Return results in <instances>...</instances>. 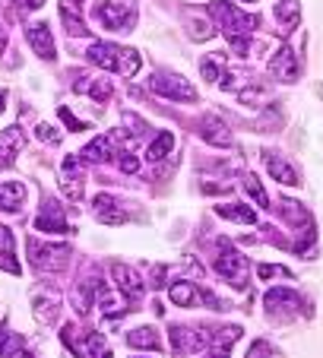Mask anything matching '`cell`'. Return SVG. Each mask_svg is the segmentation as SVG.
Wrapping results in <instances>:
<instances>
[{
    "label": "cell",
    "mask_w": 323,
    "mask_h": 358,
    "mask_svg": "<svg viewBox=\"0 0 323 358\" xmlns=\"http://www.w3.org/2000/svg\"><path fill=\"white\" fill-rule=\"evenodd\" d=\"M206 13L215 26L222 29V35L231 41V45L241 38H250V32L260 26V16L241 13V10H238L235 3H229V0H213V3H206Z\"/></svg>",
    "instance_id": "obj_1"
},
{
    "label": "cell",
    "mask_w": 323,
    "mask_h": 358,
    "mask_svg": "<svg viewBox=\"0 0 323 358\" xmlns=\"http://www.w3.org/2000/svg\"><path fill=\"white\" fill-rule=\"evenodd\" d=\"M86 57L101 70H111V73H121V76H136V70L143 67L140 55L134 48H117L111 41H92L86 48Z\"/></svg>",
    "instance_id": "obj_2"
},
{
    "label": "cell",
    "mask_w": 323,
    "mask_h": 358,
    "mask_svg": "<svg viewBox=\"0 0 323 358\" xmlns=\"http://www.w3.org/2000/svg\"><path fill=\"white\" fill-rule=\"evenodd\" d=\"M61 339L67 343V349H73L80 358H111V345H108L105 333H99V330H89V333H82V339H76V327L67 324Z\"/></svg>",
    "instance_id": "obj_3"
},
{
    "label": "cell",
    "mask_w": 323,
    "mask_h": 358,
    "mask_svg": "<svg viewBox=\"0 0 323 358\" xmlns=\"http://www.w3.org/2000/svg\"><path fill=\"white\" fill-rule=\"evenodd\" d=\"M70 248L67 244H41L35 238H29V260L38 273H61L67 266Z\"/></svg>",
    "instance_id": "obj_4"
},
{
    "label": "cell",
    "mask_w": 323,
    "mask_h": 358,
    "mask_svg": "<svg viewBox=\"0 0 323 358\" xmlns=\"http://www.w3.org/2000/svg\"><path fill=\"white\" fill-rule=\"evenodd\" d=\"M101 26L115 29V32H130L136 22V3L134 0H105L99 10H95Z\"/></svg>",
    "instance_id": "obj_5"
},
{
    "label": "cell",
    "mask_w": 323,
    "mask_h": 358,
    "mask_svg": "<svg viewBox=\"0 0 323 358\" xmlns=\"http://www.w3.org/2000/svg\"><path fill=\"white\" fill-rule=\"evenodd\" d=\"M149 89L162 99H175V101H194L196 99V89L190 86L184 76L171 73V70H159V73L149 76Z\"/></svg>",
    "instance_id": "obj_6"
},
{
    "label": "cell",
    "mask_w": 323,
    "mask_h": 358,
    "mask_svg": "<svg viewBox=\"0 0 323 358\" xmlns=\"http://www.w3.org/2000/svg\"><path fill=\"white\" fill-rule=\"evenodd\" d=\"M213 270L219 273V276L229 279L235 289H244V285H247V270H250V264H247V257H241L238 250H231L229 244H225V250L213 260Z\"/></svg>",
    "instance_id": "obj_7"
},
{
    "label": "cell",
    "mask_w": 323,
    "mask_h": 358,
    "mask_svg": "<svg viewBox=\"0 0 323 358\" xmlns=\"http://www.w3.org/2000/svg\"><path fill=\"white\" fill-rule=\"evenodd\" d=\"M266 70H269V76H276L279 83H295L298 76H301V61H298V55L285 45L273 55V61H269Z\"/></svg>",
    "instance_id": "obj_8"
},
{
    "label": "cell",
    "mask_w": 323,
    "mask_h": 358,
    "mask_svg": "<svg viewBox=\"0 0 323 358\" xmlns=\"http://www.w3.org/2000/svg\"><path fill=\"white\" fill-rule=\"evenodd\" d=\"M298 295L295 292H289L285 285H279V289H269L266 295H263V308H266V314L269 317H292L295 314V308H298Z\"/></svg>",
    "instance_id": "obj_9"
},
{
    "label": "cell",
    "mask_w": 323,
    "mask_h": 358,
    "mask_svg": "<svg viewBox=\"0 0 323 358\" xmlns=\"http://www.w3.org/2000/svg\"><path fill=\"white\" fill-rule=\"evenodd\" d=\"M168 339H171V349H175V355H194V352H200L213 336H209V333L187 330V327H171Z\"/></svg>",
    "instance_id": "obj_10"
},
{
    "label": "cell",
    "mask_w": 323,
    "mask_h": 358,
    "mask_svg": "<svg viewBox=\"0 0 323 358\" xmlns=\"http://www.w3.org/2000/svg\"><path fill=\"white\" fill-rule=\"evenodd\" d=\"M111 273H115L121 292L127 295V301L130 304H140L143 301V292H146V282H143L140 273H136L134 266H127V264H115V266H111Z\"/></svg>",
    "instance_id": "obj_11"
},
{
    "label": "cell",
    "mask_w": 323,
    "mask_h": 358,
    "mask_svg": "<svg viewBox=\"0 0 323 358\" xmlns=\"http://www.w3.org/2000/svg\"><path fill=\"white\" fill-rule=\"evenodd\" d=\"M22 146H26V134H22L20 124L0 130V169H10L22 152Z\"/></svg>",
    "instance_id": "obj_12"
},
{
    "label": "cell",
    "mask_w": 323,
    "mask_h": 358,
    "mask_svg": "<svg viewBox=\"0 0 323 358\" xmlns=\"http://www.w3.org/2000/svg\"><path fill=\"white\" fill-rule=\"evenodd\" d=\"M196 127H200V136H203V140L213 143V146H231V143H235V136H231V130L222 124V117L203 115Z\"/></svg>",
    "instance_id": "obj_13"
},
{
    "label": "cell",
    "mask_w": 323,
    "mask_h": 358,
    "mask_svg": "<svg viewBox=\"0 0 323 358\" xmlns=\"http://www.w3.org/2000/svg\"><path fill=\"white\" fill-rule=\"evenodd\" d=\"M35 229H38V231H51V235H61V231H70V229H67V222H64L61 206H57L54 200H45L41 213L35 216Z\"/></svg>",
    "instance_id": "obj_14"
},
{
    "label": "cell",
    "mask_w": 323,
    "mask_h": 358,
    "mask_svg": "<svg viewBox=\"0 0 323 358\" xmlns=\"http://www.w3.org/2000/svg\"><path fill=\"white\" fill-rule=\"evenodd\" d=\"M263 162H266V171H269V178L273 181H279V184H289V187H298V171L292 169L289 162H285L279 152H263Z\"/></svg>",
    "instance_id": "obj_15"
},
{
    "label": "cell",
    "mask_w": 323,
    "mask_h": 358,
    "mask_svg": "<svg viewBox=\"0 0 323 358\" xmlns=\"http://www.w3.org/2000/svg\"><path fill=\"white\" fill-rule=\"evenodd\" d=\"M26 38H29V45L35 48V55L41 57V61H54V38H51V29L45 26V22H35V26H29V32H26Z\"/></svg>",
    "instance_id": "obj_16"
},
{
    "label": "cell",
    "mask_w": 323,
    "mask_h": 358,
    "mask_svg": "<svg viewBox=\"0 0 323 358\" xmlns=\"http://www.w3.org/2000/svg\"><path fill=\"white\" fill-rule=\"evenodd\" d=\"M238 336H241V327H225V330L213 333L209 349H206V358H229L231 355V345H235Z\"/></svg>",
    "instance_id": "obj_17"
},
{
    "label": "cell",
    "mask_w": 323,
    "mask_h": 358,
    "mask_svg": "<svg viewBox=\"0 0 323 358\" xmlns=\"http://www.w3.org/2000/svg\"><path fill=\"white\" fill-rule=\"evenodd\" d=\"M32 308H35V317L41 324H54L57 314H61V295H54V292H38L32 298Z\"/></svg>",
    "instance_id": "obj_18"
},
{
    "label": "cell",
    "mask_w": 323,
    "mask_h": 358,
    "mask_svg": "<svg viewBox=\"0 0 323 358\" xmlns=\"http://www.w3.org/2000/svg\"><path fill=\"white\" fill-rule=\"evenodd\" d=\"M168 295L178 308H194L196 301H203V292L196 289V282H187V279H178V282L168 285Z\"/></svg>",
    "instance_id": "obj_19"
},
{
    "label": "cell",
    "mask_w": 323,
    "mask_h": 358,
    "mask_svg": "<svg viewBox=\"0 0 323 358\" xmlns=\"http://www.w3.org/2000/svg\"><path fill=\"white\" fill-rule=\"evenodd\" d=\"M26 203V184L22 181H3L0 184V210L16 213Z\"/></svg>",
    "instance_id": "obj_20"
},
{
    "label": "cell",
    "mask_w": 323,
    "mask_h": 358,
    "mask_svg": "<svg viewBox=\"0 0 323 358\" xmlns=\"http://www.w3.org/2000/svg\"><path fill=\"white\" fill-rule=\"evenodd\" d=\"M95 216H99V222H105V225H121V222H127V213L117 210V203L111 200L108 194H99V196H95Z\"/></svg>",
    "instance_id": "obj_21"
},
{
    "label": "cell",
    "mask_w": 323,
    "mask_h": 358,
    "mask_svg": "<svg viewBox=\"0 0 323 358\" xmlns=\"http://www.w3.org/2000/svg\"><path fill=\"white\" fill-rule=\"evenodd\" d=\"M61 20L70 35L86 32V20H82V3L80 0H61Z\"/></svg>",
    "instance_id": "obj_22"
},
{
    "label": "cell",
    "mask_w": 323,
    "mask_h": 358,
    "mask_svg": "<svg viewBox=\"0 0 323 358\" xmlns=\"http://www.w3.org/2000/svg\"><path fill=\"white\" fill-rule=\"evenodd\" d=\"M0 270L20 276V260H16V250H13V231L7 225H0Z\"/></svg>",
    "instance_id": "obj_23"
},
{
    "label": "cell",
    "mask_w": 323,
    "mask_h": 358,
    "mask_svg": "<svg viewBox=\"0 0 323 358\" xmlns=\"http://www.w3.org/2000/svg\"><path fill=\"white\" fill-rule=\"evenodd\" d=\"M111 149H115V143H111V136H108V134H101V136H95V140L89 143L86 149H82V152H80V159H82V162H95V165H99V162H105V159L111 156Z\"/></svg>",
    "instance_id": "obj_24"
},
{
    "label": "cell",
    "mask_w": 323,
    "mask_h": 358,
    "mask_svg": "<svg viewBox=\"0 0 323 358\" xmlns=\"http://www.w3.org/2000/svg\"><path fill=\"white\" fill-rule=\"evenodd\" d=\"M99 308L105 317H121L127 311V295H115V292H108L105 285H99Z\"/></svg>",
    "instance_id": "obj_25"
},
{
    "label": "cell",
    "mask_w": 323,
    "mask_h": 358,
    "mask_svg": "<svg viewBox=\"0 0 323 358\" xmlns=\"http://www.w3.org/2000/svg\"><path fill=\"white\" fill-rule=\"evenodd\" d=\"M215 213H219L222 219H231V222H241V225H254L257 222V213L247 210L244 203H219Z\"/></svg>",
    "instance_id": "obj_26"
},
{
    "label": "cell",
    "mask_w": 323,
    "mask_h": 358,
    "mask_svg": "<svg viewBox=\"0 0 323 358\" xmlns=\"http://www.w3.org/2000/svg\"><path fill=\"white\" fill-rule=\"evenodd\" d=\"M127 345H130V349L155 352V349H162V339H159V333H155L152 327H140V330H130L127 333Z\"/></svg>",
    "instance_id": "obj_27"
},
{
    "label": "cell",
    "mask_w": 323,
    "mask_h": 358,
    "mask_svg": "<svg viewBox=\"0 0 323 358\" xmlns=\"http://www.w3.org/2000/svg\"><path fill=\"white\" fill-rule=\"evenodd\" d=\"M276 20H279V26H282V32H292V29L301 22V7H298V0H279Z\"/></svg>",
    "instance_id": "obj_28"
},
{
    "label": "cell",
    "mask_w": 323,
    "mask_h": 358,
    "mask_svg": "<svg viewBox=\"0 0 323 358\" xmlns=\"http://www.w3.org/2000/svg\"><path fill=\"white\" fill-rule=\"evenodd\" d=\"M279 213L289 225H310V213L295 200H279Z\"/></svg>",
    "instance_id": "obj_29"
},
{
    "label": "cell",
    "mask_w": 323,
    "mask_h": 358,
    "mask_svg": "<svg viewBox=\"0 0 323 358\" xmlns=\"http://www.w3.org/2000/svg\"><path fill=\"white\" fill-rule=\"evenodd\" d=\"M171 149H175V134H168V130H165V134L155 136L152 146L146 149V159H149V162H162V159L168 156Z\"/></svg>",
    "instance_id": "obj_30"
},
{
    "label": "cell",
    "mask_w": 323,
    "mask_h": 358,
    "mask_svg": "<svg viewBox=\"0 0 323 358\" xmlns=\"http://www.w3.org/2000/svg\"><path fill=\"white\" fill-rule=\"evenodd\" d=\"M99 279L95 282H76V289H73V304H76V311L80 314H86L89 308H92V289H99Z\"/></svg>",
    "instance_id": "obj_31"
},
{
    "label": "cell",
    "mask_w": 323,
    "mask_h": 358,
    "mask_svg": "<svg viewBox=\"0 0 323 358\" xmlns=\"http://www.w3.org/2000/svg\"><path fill=\"white\" fill-rule=\"evenodd\" d=\"M200 73H203V80H209V83L222 80V55L203 57V61H200Z\"/></svg>",
    "instance_id": "obj_32"
},
{
    "label": "cell",
    "mask_w": 323,
    "mask_h": 358,
    "mask_svg": "<svg viewBox=\"0 0 323 358\" xmlns=\"http://www.w3.org/2000/svg\"><path fill=\"white\" fill-rule=\"evenodd\" d=\"M121 121H124V127H127V134H130V136H143V134L149 130V127H146V121H143V117H136L134 111H124Z\"/></svg>",
    "instance_id": "obj_33"
},
{
    "label": "cell",
    "mask_w": 323,
    "mask_h": 358,
    "mask_svg": "<svg viewBox=\"0 0 323 358\" xmlns=\"http://www.w3.org/2000/svg\"><path fill=\"white\" fill-rule=\"evenodd\" d=\"M244 187H247V190H250V196H254V200H257V203H260V206H266V203H269L266 190H263V184H260V181H257V178H254V175H247V178H244Z\"/></svg>",
    "instance_id": "obj_34"
},
{
    "label": "cell",
    "mask_w": 323,
    "mask_h": 358,
    "mask_svg": "<svg viewBox=\"0 0 323 358\" xmlns=\"http://www.w3.org/2000/svg\"><path fill=\"white\" fill-rule=\"evenodd\" d=\"M187 29H190V38H194V41H206L209 35H213V26H209V22H203V20H190Z\"/></svg>",
    "instance_id": "obj_35"
},
{
    "label": "cell",
    "mask_w": 323,
    "mask_h": 358,
    "mask_svg": "<svg viewBox=\"0 0 323 358\" xmlns=\"http://www.w3.org/2000/svg\"><path fill=\"white\" fill-rule=\"evenodd\" d=\"M257 276H260L263 282H266V279H273V276H285V279H289L292 273H289V266H273V264H260V266H257Z\"/></svg>",
    "instance_id": "obj_36"
},
{
    "label": "cell",
    "mask_w": 323,
    "mask_h": 358,
    "mask_svg": "<svg viewBox=\"0 0 323 358\" xmlns=\"http://www.w3.org/2000/svg\"><path fill=\"white\" fill-rule=\"evenodd\" d=\"M247 358H276V349H273V345H269L266 339H257V343L250 345Z\"/></svg>",
    "instance_id": "obj_37"
},
{
    "label": "cell",
    "mask_w": 323,
    "mask_h": 358,
    "mask_svg": "<svg viewBox=\"0 0 323 358\" xmlns=\"http://www.w3.org/2000/svg\"><path fill=\"white\" fill-rule=\"evenodd\" d=\"M86 92L92 95L95 101H105L108 95H111V80H99V83H95V86H92V83H89V89H86Z\"/></svg>",
    "instance_id": "obj_38"
},
{
    "label": "cell",
    "mask_w": 323,
    "mask_h": 358,
    "mask_svg": "<svg viewBox=\"0 0 323 358\" xmlns=\"http://www.w3.org/2000/svg\"><path fill=\"white\" fill-rule=\"evenodd\" d=\"M238 99H241L244 105H254V101H263V99H266V92H263V86H254V89H238Z\"/></svg>",
    "instance_id": "obj_39"
},
{
    "label": "cell",
    "mask_w": 323,
    "mask_h": 358,
    "mask_svg": "<svg viewBox=\"0 0 323 358\" xmlns=\"http://www.w3.org/2000/svg\"><path fill=\"white\" fill-rule=\"evenodd\" d=\"M117 165H121V171H127V175H136V171H140V159H136L134 152H121V156H117Z\"/></svg>",
    "instance_id": "obj_40"
},
{
    "label": "cell",
    "mask_w": 323,
    "mask_h": 358,
    "mask_svg": "<svg viewBox=\"0 0 323 358\" xmlns=\"http://www.w3.org/2000/svg\"><path fill=\"white\" fill-rule=\"evenodd\" d=\"M165 279H168V270H165L162 264H155L152 273H149V285H152V289H162V285H165Z\"/></svg>",
    "instance_id": "obj_41"
},
{
    "label": "cell",
    "mask_w": 323,
    "mask_h": 358,
    "mask_svg": "<svg viewBox=\"0 0 323 358\" xmlns=\"http://www.w3.org/2000/svg\"><path fill=\"white\" fill-rule=\"evenodd\" d=\"M61 121H64V124H67V127H70V130H73V134H80V130H89V124L76 121V117H73V111H70V108H61Z\"/></svg>",
    "instance_id": "obj_42"
},
{
    "label": "cell",
    "mask_w": 323,
    "mask_h": 358,
    "mask_svg": "<svg viewBox=\"0 0 323 358\" xmlns=\"http://www.w3.org/2000/svg\"><path fill=\"white\" fill-rule=\"evenodd\" d=\"M35 134H38L45 143H61V134H57L51 124H38V130H35Z\"/></svg>",
    "instance_id": "obj_43"
},
{
    "label": "cell",
    "mask_w": 323,
    "mask_h": 358,
    "mask_svg": "<svg viewBox=\"0 0 323 358\" xmlns=\"http://www.w3.org/2000/svg\"><path fill=\"white\" fill-rule=\"evenodd\" d=\"M16 3V10H20V13H32V10H41V3H45V0H13Z\"/></svg>",
    "instance_id": "obj_44"
},
{
    "label": "cell",
    "mask_w": 323,
    "mask_h": 358,
    "mask_svg": "<svg viewBox=\"0 0 323 358\" xmlns=\"http://www.w3.org/2000/svg\"><path fill=\"white\" fill-rule=\"evenodd\" d=\"M3 358H32V355H29V352L22 349V345H16V349H10V352H7V355H3Z\"/></svg>",
    "instance_id": "obj_45"
},
{
    "label": "cell",
    "mask_w": 323,
    "mask_h": 358,
    "mask_svg": "<svg viewBox=\"0 0 323 358\" xmlns=\"http://www.w3.org/2000/svg\"><path fill=\"white\" fill-rule=\"evenodd\" d=\"M3 45H7V38H3V29H0V55H3Z\"/></svg>",
    "instance_id": "obj_46"
},
{
    "label": "cell",
    "mask_w": 323,
    "mask_h": 358,
    "mask_svg": "<svg viewBox=\"0 0 323 358\" xmlns=\"http://www.w3.org/2000/svg\"><path fill=\"white\" fill-rule=\"evenodd\" d=\"M3 101H7V92H0V111H3Z\"/></svg>",
    "instance_id": "obj_47"
},
{
    "label": "cell",
    "mask_w": 323,
    "mask_h": 358,
    "mask_svg": "<svg viewBox=\"0 0 323 358\" xmlns=\"http://www.w3.org/2000/svg\"><path fill=\"white\" fill-rule=\"evenodd\" d=\"M244 3H257V0H244Z\"/></svg>",
    "instance_id": "obj_48"
}]
</instances>
